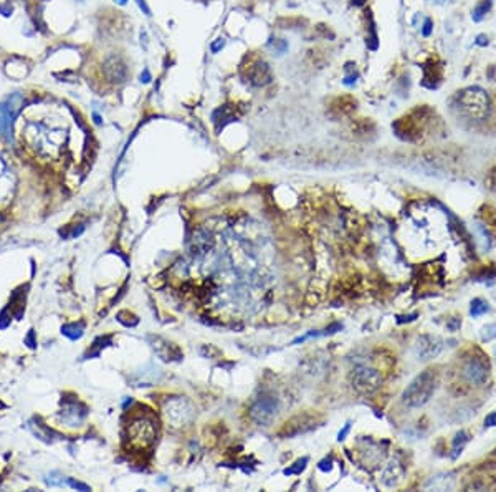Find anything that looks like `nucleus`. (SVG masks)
Returning a JSON list of instances; mask_svg holds the SVG:
<instances>
[{
    "label": "nucleus",
    "mask_w": 496,
    "mask_h": 492,
    "mask_svg": "<svg viewBox=\"0 0 496 492\" xmlns=\"http://www.w3.org/2000/svg\"><path fill=\"white\" fill-rule=\"evenodd\" d=\"M435 390H437V374L433 369H425L420 374H417L406 388L402 394V401L408 408H420L430 401Z\"/></svg>",
    "instance_id": "1"
},
{
    "label": "nucleus",
    "mask_w": 496,
    "mask_h": 492,
    "mask_svg": "<svg viewBox=\"0 0 496 492\" xmlns=\"http://www.w3.org/2000/svg\"><path fill=\"white\" fill-rule=\"evenodd\" d=\"M458 108L473 121H485L490 115V98L485 90L468 86L458 93Z\"/></svg>",
    "instance_id": "2"
},
{
    "label": "nucleus",
    "mask_w": 496,
    "mask_h": 492,
    "mask_svg": "<svg viewBox=\"0 0 496 492\" xmlns=\"http://www.w3.org/2000/svg\"><path fill=\"white\" fill-rule=\"evenodd\" d=\"M278 411H280V403L278 398L271 394H263L255 399V403L250 408V418L258 426H268L275 419Z\"/></svg>",
    "instance_id": "3"
},
{
    "label": "nucleus",
    "mask_w": 496,
    "mask_h": 492,
    "mask_svg": "<svg viewBox=\"0 0 496 492\" xmlns=\"http://www.w3.org/2000/svg\"><path fill=\"white\" fill-rule=\"evenodd\" d=\"M131 444L136 447H149L156 441V424L149 418H137L129 426Z\"/></svg>",
    "instance_id": "4"
},
{
    "label": "nucleus",
    "mask_w": 496,
    "mask_h": 492,
    "mask_svg": "<svg viewBox=\"0 0 496 492\" xmlns=\"http://www.w3.org/2000/svg\"><path fill=\"white\" fill-rule=\"evenodd\" d=\"M352 386L362 394L374 393L382 383L381 373L371 367H358L351 374Z\"/></svg>",
    "instance_id": "5"
},
{
    "label": "nucleus",
    "mask_w": 496,
    "mask_h": 492,
    "mask_svg": "<svg viewBox=\"0 0 496 492\" xmlns=\"http://www.w3.org/2000/svg\"><path fill=\"white\" fill-rule=\"evenodd\" d=\"M165 416L172 426H184L194 416L192 403L187 398H174L165 404Z\"/></svg>",
    "instance_id": "6"
},
{
    "label": "nucleus",
    "mask_w": 496,
    "mask_h": 492,
    "mask_svg": "<svg viewBox=\"0 0 496 492\" xmlns=\"http://www.w3.org/2000/svg\"><path fill=\"white\" fill-rule=\"evenodd\" d=\"M463 378L472 385H483L490 376L488 361L483 360V356H470L463 365Z\"/></svg>",
    "instance_id": "7"
},
{
    "label": "nucleus",
    "mask_w": 496,
    "mask_h": 492,
    "mask_svg": "<svg viewBox=\"0 0 496 492\" xmlns=\"http://www.w3.org/2000/svg\"><path fill=\"white\" fill-rule=\"evenodd\" d=\"M442 346H443V343H442V340L438 338V337H432V335H424V337H420L419 340H417L415 351H417V356H419L420 360L427 361V360L435 358V356L440 353Z\"/></svg>",
    "instance_id": "8"
},
{
    "label": "nucleus",
    "mask_w": 496,
    "mask_h": 492,
    "mask_svg": "<svg viewBox=\"0 0 496 492\" xmlns=\"http://www.w3.org/2000/svg\"><path fill=\"white\" fill-rule=\"evenodd\" d=\"M404 467L399 461H390L389 464L385 466L384 472H382V484L385 487H395L402 482L404 479Z\"/></svg>",
    "instance_id": "9"
},
{
    "label": "nucleus",
    "mask_w": 496,
    "mask_h": 492,
    "mask_svg": "<svg viewBox=\"0 0 496 492\" xmlns=\"http://www.w3.org/2000/svg\"><path fill=\"white\" fill-rule=\"evenodd\" d=\"M104 72H106V76L110 78L111 81H116V83L124 81L126 76H128V68H126V65L121 62L119 58H116V56H113V58H110L104 63Z\"/></svg>",
    "instance_id": "10"
},
{
    "label": "nucleus",
    "mask_w": 496,
    "mask_h": 492,
    "mask_svg": "<svg viewBox=\"0 0 496 492\" xmlns=\"http://www.w3.org/2000/svg\"><path fill=\"white\" fill-rule=\"evenodd\" d=\"M248 78H250V81L253 85H267L270 83V68L267 67V63L265 62H256L253 65H250L248 67Z\"/></svg>",
    "instance_id": "11"
},
{
    "label": "nucleus",
    "mask_w": 496,
    "mask_h": 492,
    "mask_svg": "<svg viewBox=\"0 0 496 492\" xmlns=\"http://www.w3.org/2000/svg\"><path fill=\"white\" fill-rule=\"evenodd\" d=\"M19 106H12V101L8 104H0V133L7 134L10 133V124L12 120L15 118Z\"/></svg>",
    "instance_id": "12"
},
{
    "label": "nucleus",
    "mask_w": 496,
    "mask_h": 492,
    "mask_svg": "<svg viewBox=\"0 0 496 492\" xmlns=\"http://www.w3.org/2000/svg\"><path fill=\"white\" fill-rule=\"evenodd\" d=\"M470 441V438H468V434L465 433V431H460L458 434L455 436L453 439V452H451V458L456 459L460 454H462V451H463V447H465V444H467Z\"/></svg>",
    "instance_id": "13"
},
{
    "label": "nucleus",
    "mask_w": 496,
    "mask_h": 492,
    "mask_svg": "<svg viewBox=\"0 0 496 492\" xmlns=\"http://www.w3.org/2000/svg\"><path fill=\"white\" fill-rule=\"evenodd\" d=\"M490 8H491V0H481V2L473 8L472 19L475 22H481L483 19H485V15L490 12Z\"/></svg>",
    "instance_id": "14"
},
{
    "label": "nucleus",
    "mask_w": 496,
    "mask_h": 492,
    "mask_svg": "<svg viewBox=\"0 0 496 492\" xmlns=\"http://www.w3.org/2000/svg\"><path fill=\"white\" fill-rule=\"evenodd\" d=\"M83 330H85V326H83L81 323H78V325L71 323V325H65L62 328V332H63V335H67L68 338L76 340L83 335Z\"/></svg>",
    "instance_id": "15"
},
{
    "label": "nucleus",
    "mask_w": 496,
    "mask_h": 492,
    "mask_svg": "<svg viewBox=\"0 0 496 492\" xmlns=\"http://www.w3.org/2000/svg\"><path fill=\"white\" fill-rule=\"evenodd\" d=\"M488 303L485 302V300H481V298H475L472 302V307H470V313H472V317H480L483 315V313H486L488 312Z\"/></svg>",
    "instance_id": "16"
},
{
    "label": "nucleus",
    "mask_w": 496,
    "mask_h": 492,
    "mask_svg": "<svg viewBox=\"0 0 496 492\" xmlns=\"http://www.w3.org/2000/svg\"><path fill=\"white\" fill-rule=\"evenodd\" d=\"M480 337H481L483 342H491V340H495L496 338V323H490V325L483 326L481 332H480Z\"/></svg>",
    "instance_id": "17"
},
{
    "label": "nucleus",
    "mask_w": 496,
    "mask_h": 492,
    "mask_svg": "<svg viewBox=\"0 0 496 492\" xmlns=\"http://www.w3.org/2000/svg\"><path fill=\"white\" fill-rule=\"evenodd\" d=\"M46 484H50V486H62L63 484V477L60 476L58 472H51L48 479H46Z\"/></svg>",
    "instance_id": "18"
},
{
    "label": "nucleus",
    "mask_w": 496,
    "mask_h": 492,
    "mask_svg": "<svg viewBox=\"0 0 496 492\" xmlns=\"http://www.w3.org/2000/svg\"><path fill=\"white\" fill-rule=\"evenodd\" d=\"M68 484L73 487V489H80V491H90V487L86 486V484H83V482H78V481H73V479H68Z\"/></svg>",
    "instance_id": "19"
},
{
    "label": "nucleus",
    "mask_w": 496,
    "mask_h": 492,
    "mask_svg": "<svg viewBox=\"0 0 496 492\" xmlns=\"http://www.w3.org/2000/svg\"><path fill=\"white\" fill-rule=\"evenodd\" d=\"M493 426H496V411L485 418V428H493Z\"/></svg>",
    "instance_id": "20"
},
{
    "label": "nucleus",
    "mask_w": 496,
    "mask_h": 492,
    "mask_svg": "<svg viewBox=\"0 0 496 492\" xmlns=\"http://www.w3.org/2000/svg\"><path fill=\"white\" fill-rule=\"evenodd\" d=\"M422 33H424L425 37H428V35L432 33V20H430V19L425 20V25H424V30H422Z\"/></svg>",
    "instance_id": "21"
},
{
    "label": "nucleus",
    "mask_w": 496,
    "mask_h": 492,
    "mask_svg": "<svg viewBox=\"0 0 496 492\" xmlns=\"http://www.w3.org/2000/svg\"><path fill=\"white\" fill-rule=\"evenodd\" d=\"M460 325H462V321H460V319H455V320L448 321V328H450L451 332H455V330H458V328H460Z\"/></svg>",
    "instance_id": "22"
},
{
    "label": "nucleus",
    "mask_w": 496,
    "mask_h": 492,
    "mask_svg": "<svg viewBox=\"0 0 496 492\" xmlns=\"http://www.w3.org/2000/svg\"><path fill=\"white\" fill-rule=\"evenodd\" d=\"M349 429H351V424H346V426H344V429H342L341 433H339V436H338L339 441H342V439L346 438V434L349 433Z\"/></svg>",
    "instance_id": "23"
},
{
    "label": "nucleus",
    "mask_w": 496,
    "mask_h": 492,
    "mask_svg": "<svg viewBox=\"0 0 496 492\" xmlns=\"http://www.w3.org/2000/svg\"><path fill=\"white\" fill-rule=\"evenodd\" d=\"M224 45H225L224 38H220L219 42H217V43H214V45H212V50H214V51H219V49H222V47H224Z\"/></svg>",
    "instance_id": "24"
},
{
    "label": "nucleus",
    "mask_w": 496,
    "mask_h": 492,
    "mask_svg": "<svg viewBox=\"0 0 496 492\" xmlns=\"http://www.w3.org/2000/svg\"><path fill=\"white\" fill-rule=\"evenodd\" d=\"M415 317L417 315H410V317H399V323H404V321H410V320H413V319H415Z\"/></svg>",
    "instance_id": "25"
},
{
    "label": "nucleus",
    "mask_w": 496,
    "mask_h": 492,
    "mask_svg": "<svg viewBox=\"0 0 496 492\" xmlns=\"http://www.w3.org/2000/svg\"><path fill=\"white\" fill-rule=\"evenodd\" d=\"M27 342L30 343V348H35V345H37V343H33V332H30L28 333V337H27Z\"/></svg>",
    "instance_id": "26"
},
{
    "label": "nucleus",
    "mask_w": 496,
    "mask_h": 492,
    "mask_svg": "<svg viewBox=\"0 0 496 492\" xmlns=\"http://www.w3.org/2000/svg\"><path fill=\"white\" fill-rule=\"evenodd\" d=\"M476 43H478V45H486V43H488V38H485V35H480Z\"/></svg>",
    "instance_id": "27"
},
{
    "label": "nucleus",
    "mask_w": 496,
    "mask_h": 492,
    "mask_svg": "<svg viewBox=\"0 0 496 492\" xmlns=\"http://www.w3.org/2000/svg\"><path fill=\"white\" fill-rule=\"evenodd\" d=\"M151 80V76H149V72L147 70H144V75H141V81H144V83H147V81Z\"/></svg>",
    "instance_id": "28"
},
{
    "label": "nucleus",
    "mask_w": 496,
    "mask_h": 492,
    "mask_svg": "<svg viewBox=\"0 0 496 492\" xmlns=\"http://www.w3.org/2000/svg\"><path fill=\"white\" fill-rule=\"evenodd\" d=\"M117 2H119V3H126V0H117Z\"/></svg>",
    "instance_id": "29"
},
{
    "label": "nucleus",
    "mask_w": 496,
    "mask_h": 492,
    "mask_svg": "<svg viewBox=\"0 0 496 492\" xmlns=\"http://www.w3.org/2000/svg\"><path fill=\"white\" fill-rule=\"evenodd\" d=\"M433 2H443V0H433Z\"/></svg>",
    "instance_id": "30"
}]
</instances>
